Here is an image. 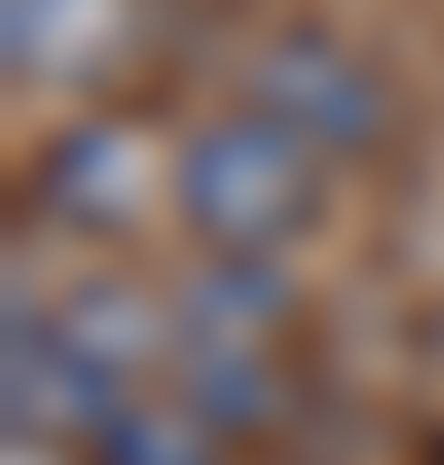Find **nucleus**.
<instances>
[{
	"mask_svg": "<svg viewBox=\"0 0 444 465\" xmlns=\"http://www.w3.org/2000/svg\"><path fill=\"white\" fill-rule=\"evenodd\" d=\"M248 104H259L280 134H300L311 155H362L393 134V94H382V73L362 52H341L331 32H269L248 52Z\"/></svg>",
	"mask_w": 444,
	"mask_h": 465,
	"instance_id": "obj_2",
	"label": "nucleus"
},
{
	"mask_svg": "<svg viewBox=\"0 0 444 465\" xmlns=\"http://www.w3.org/2000/svg\"><path fill=\"white\" fill-rule=\"evenodd\" d=\"M290 321V290L269 280V259H217L186 290V341L176 351H269Z\"/></svg>",
	"mask_w": 444,
	"mask_h": 465,
	"instance_id": "obj_6",
	"label": "nucleus"
},
{
	"mask_svg": "<svg viewBox=\"0 0 444 465\" xmlns=\"http://www.w3.org/2000/svg\"><path fill=\"white\" fill-rule=\"evenodd\" d=\"M321 155L300 145V134H280L269 114H217L197 145L176 155V207L186 228L217 238L228 259H269L290 228H311L321 207Z\"/></svg>",
	"mask_w": 444,
	"mask_h": 465,
	"instance_id": "obj_1",
	"label": "nucleus"
},
{
	"mask_svg": "<svg viewBox=\"0 0 444 465\" xmlns=\"http://www.w3.org/2000/svg\"><path fill=\"white\" fill-rule=\"evenodd\" d=\"M124 414V382L94 362L73 331H63V311H11V434L32 445V434H104Z\"/></svg>",
	"mask_w": 444,
	"mask_h": 465,
	"instance_id": "obj_3",
	"label": "nucleus"
},
{
	"mask_svg": "<svg viewBox=\"0 0 444 465\" xmlns=\"http://www.w3.org/2000/svg\"><path fill=\"white\" fill-rule=\"evenodd\" d=\"M134 42V0H11V73L94 84Z\"/></svg>",
	"mask_w": 444,
	"mask_h": 465,
	"instance_id": "obj_4",
	"label": "nucleus"
},
{
	"mask_svg": "<svg viewBox=\"0 0 444 465\" xmlns=\"http://www.w3.org/2000/svg\"><path fill=\"white\" fill-rule=\"evenodd\" d=\"M94 455L104 465H207V434L186 414H114L94 434Z\"/></svg>",
	"mask_w": 444,
	"mask_h": 465,
	"instance_id": "obj_7",
	"label": "nucleus"
},
{
	"mask_svg": "<svg viewBox=\"0 0 444 465\" xmlns=\"http://www.w3.org/2000/svg\"><path fill=\"white\" fill-rule=\"evenodd\" d=\"M32 186H42V207L52 217H73V228H124L134 217V134L124 124H73L63 145L32 166Z\"/></svg>",
	"mask_w": 444,
	"mask_h": 465,
	"instance_id": "obj_5",
	"label": "nucleus"
}]
</instances>
